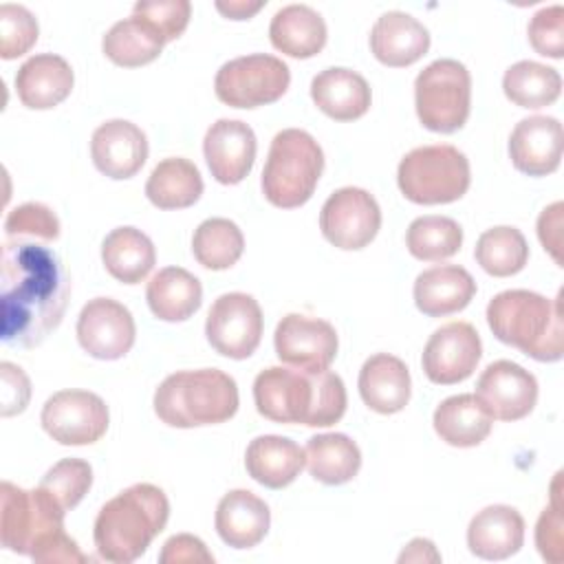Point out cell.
Masks as SVG:
<instances>
[{"label": "cell", "instance_id": "obj_1", "mask_svg": "<svg viewBox=\"0 0 564 564\" xmlns=\"http://www.w3.org/2000/svg\"><path fill=\"white\" fill-rule=\"evenodd\" d=\"M70 280L57 253L29 240L2 245L0 311L2 341L31 348L62 322Z\"/></svg>", "mask_w": 564, "mask_h": 564}, {"label": "cell", "instance_id": "obj_2", "mask_svg": "<svg viewBox=\"0 0 564 564\" xmlns=\"http://www.w3.org/2000/svg\"><path fill=\"white\" fill-rule=\"evenodd\" d=\"M66 509L40 485L22 489L9 480L0 485V542L4 549L35 562L82 564L86 555L64 533Z\"/></svg>", "mask_w": 564, "mask_h": 564}, {"label": "cell", "instance_id": "obj_3", "mask_svg": "<svg viewBox=\"0 0 564 564\" xmlns=\"http://www.w3.org/2000/svg\"><path fill=\"white\" fill-rule=\"evenodd\" d=\"M253 401L269 421L328 427L346 412V386L328 368L306 372L291 366H271L258 372Z\"/></svg>", "mask_w": 564, "mask_h": 564}, {"label": "cell", "instance_id": "obj_4", "mask_svg": "<svg viewBox=\"0 0 564 564\" xmlns=\"http://www.w3.org/2000/svg\"><path fill=\"white\" fill-rule=\"evenodd\" d=\"M167 518L170 502L156 485L137 482L123 489L97 513L93 538L99 557L112 564L134 562L165 529Z\"/></svg>", "mask_w": 564, "mask_h": 564}, {"label": "cell", "instance_id": "obj_5", "mask_svg": "<svg viewBox=\"0 0 564 564\" xmlns=\"http://www.w3.org/2000/svg\"><path fill=\"white\" fill-rule=\"evenodd\" d=\"M487 324L502 344L535 361H557L564 355L562 293L549 300L527 289L502 291L487 304Z\"/></svg>", "mask_w": 564, "mask_h": 564}, {"label": "cell", "instance_id": "obj_6", "mask_svg": "<svg viewBox=\"0 0 564 564\" xmlns=\"http://www.w3.org/2000/svg\"><path fill=\"white\" fill-rule=\"evenodd\" d=\"M238 410V386L218 368L178 370L154 392L156 416L172 427H198L229 421Z\"/></svg>", "mask_w": 564, "mask_h": 564}, {"label": "cell", "instance_id": "obj_7", "mask_svg": "<svg viewBox=\"0 0 564 564\" xmlns=\"http://www.w3.org/2000/svg\"><path fill=\"white\" fill-rule=\"evenodd\" d=\"M324 152L319 143L300 128H286L271 141L262 170L264 198L282 209L304 205L322 176Z\"/></svg>", "mask_w": 564, "mask_h": 564}, {"label": "cell", "instance_id": "obj_8", "mask_svg": "<svg viewBox=\"0 0 564 564\" xmlns=\"http://www.w3.org/2000/svg\"><path fill=\"white\" fill-rule=\"evenodd\" d=\"M471 172L467 156L447 143L410 150L397 170L401 194L416 205H445L463 198Z\"/></svg>", "mask_w": 564, "mask_h": 564}, {"label": "cell", "instance_id": "obj_9", "mask_svg": "<svg viewBox=\"0 0 564 564\" xmlns=\"http://www.w3.org/2000/svg\"><path fill=\"white\" fill-rule=\"evenodd\" d=\"M414 106L419 121L441 134L465 126L471 108V77L458 59H434L414 79Z\"/></svg>", "mask_w": 564, "mask_h": 564}, {"label": "cell", "instance_id": "obj_10", "mask_svg": "<svg viewBox=\"0 0 564 564\" xmlns=\"http://www.w3.org/2000/svg\"><path fill=\"white\" fill-rule=\"evenodd\" d=\"M291 84L289 66L267 53L225 62L214 79L216 97L231 108H258L278 101Z\"/></svg>", "mask_w": 564, "mask_h": 564}, {"label": "cell", "instance_id": "obj_11", "mask_svg": "<svg viewBox=\"0 0 564 564\" xmlns=\"http://www.w3.org/2000/svg\"><path fill=\"white\" fill-rule=\"evenodd\" d=\"M262 311L249 293H225L207 313L205 335L212 348L229 359H247L262 339Z\"/></svg>", "mask_w": 564, "mask_h": 564}, {"label": "cell", "instance_id": "obj_12", "mask_svg": "<svg viewBox=\"0 0 564 564\" xmlns=\"http://www.w3.org/2000/svg\"><path fill=\"white\" fill-rule=\"evenodd\" d=\"M44 432L59 445H90L110 423L104 399L88 390H59L46 399L40 414Z\"/></svg>", "mask_w": 564, "mask_h": 564}, {"label": "cell", "instance_id": "obj_13", "mask_svg": "<svg viewBox=\"0 0 564 564\" xmlns=\"http://www.w3.org/2000/svg\"><path fill=\"white\" fill-rule=\"evenodd\" d=\"M379 227V203L361 187H341L333 192L319 212L322 236L333 247L344 251H355L370 245Z\"/></svg>", "mask_w": 564, "mask_h": 564}, {"label": "cell", "instance_id": "obj_14", "mask_svg": "<svg viewBox=\"0 0 564 564\" xmlns=\"http://www.w3.org/2000/svg\"><path fill=\"white\" fill-rule=\"evenodd\" d=\"M273 344L282 364L306 372L326 370L339 346L333 324L300 313H289L278 322Z\"/></svg>", "mask_w": 564, "mask_h": 564}, {"label": "cell", "instance_id": "obj_15", "mask_svg": "<svg viewBox=\"0 0 564 564\" xmlns=\"http://www.w3.org/2000/svg\"><path fill=\"white\" fill-rule=\"evenodd\" d=\"M137 326L132 313L112 297H95L77 317V341L95 359L115 361L130 352Z\"/></svg>", "mask_w": 564, "mask_h": 564}, {"label": "cell", "instance_id": "obj_16", "mask_svg": "<svg viewBox=\"0 0 564 564\" xmlns=\"http://www.w3.org/2000/svg\"><path fill=\"white\" fill-rule=\"evenodd\" d=\"M480 355L482 344L478 330L469 322H449L427 339L421 366L432 383L452 386L471 377Z\"/></svg>", "mask_w": 564, "mask_h": 564}, {"label": "cell", "instance_id": "obj_17", "mask_svg": "<svg viewBox=\"0 0 564 564\" xmlns=\"http://www.w3.org/2000/svg\"><path fill=\"white\" fill-rule=\"evenodd\" d=\"M476 399L491 419L518 421L535 408L538 381L520 364L498 359L478 377Z\"/></svg>", "mask_w": 564, "mask_h": 564}, {"label": "cell", "instance_id": "obj_18", "mask_svg": "<svg viewBox=\"0 0 564 564\" xmlns=\"http://www.w3.org/2000/svg\"><path fill=\"white\" fill-rule=\"evenodd\" d=\"M256 134L238 119H218L203 139V152L212 176L223 185L240 183L256 161Z\"/></svg>", "mask_w": 564, "mask_h": 564}, {"label": "cell", "instance_id": "obj_19", "mask_svg": "<svg viewBox=\"0 0 564 564\" xmlns=\"http://www.w3.org/2000/svg\"><path fill=\"white\" fill-rule=\"evenodd\" d=\"M509 159L527 176L555 172L562 161V123L546 115L518 121L509 137Z\"/></svg>", "mask_w": 564, "mask_h": 564}, {"label": "cell", "instance_id": "obj_20", "mask_svg": "<svg viewBox=\"0 0 564 564\" xmlns=\"http://www.w3.org/2000/svg\"><path fill=\"white\" fill-rule=\"evenodd\" d=\"M90 156L101 174L123 181L143 167L148 159V139L132 121L110 119L93 132Z\"/></svg>", "mask_w": 564, "mask_h": 564}, {"label": "cell", "instance_id": "obj_21", "mask_svg": "<svg viewBox=\"0 0 564 564\" xmlns=\"http://www.w3.org/2000/svg\"><path fill=\"white\" fill-rule=\"evenodd\" d=\"M430 48V31L410 13L386 11L370 31L372 55L392 68L419 62Z\"/></svg>", "mask_w": 564, "mask_h": 564}, {"label": "cell", "instance_id": "obj_22", "mask_svg": "<svg viewBox=\"0 0 564 564\" xmlns=\"http://www.w3.org/2000/svg\"><path fill=\"white\" fill-rule=\"evenodd\" d=\"M73 68L55 53L29 57L15 73V93L31 110H48L62 104L73 90Z\"/></svg>", "mask_w": 564, "mask_h": 564}, {"label": "cell", "instance_id": "obj_23", "mask_svg": "<svg viewBox=\"0 0 564 564\" xmlns=\"http://www.w3.org/2000/svg\"><path fill=\"white\" fill-rule=\"evenodd\" d=\"M214 524L225 544L234 549H251L264 540L271 524V511L253 491L231 489L220 498Z\"/></svg>", "mask_w": 564, "mask_h": 564}, {"label": "cell", "instance_id": "obj_24", "mask_svg": "<svg viewBox=\"0 0 564 564\" xmlns=\"http://www.w3.org/2000/svg\"><path fill=\"white\" fill-rule=\"evenodd\" d=\"M524 542V520L509 505H489L480 509L467 527V546L482 560H507Z\"/></svg>", "mask_w": 564, "mask_h": 564}, {"label": "cell", "instance_id": "obj_25", "mask_svg": "<svg viewBox=\"0 0 564 564\" xmlns=\"http://www.w3.org/2000/svg\"><path fill=\"white\" fill-rule=\"evenodd\" d=\"M476 295L471 273L458 264L425 269L414 280V304L427 317H445L463 311Z\"/></svg>", "mask_w": 564, "mask_h": 564}, {"label": "cell", "instance_id": "obj_26", "mask_svg": "<svg viewBox=\"0 0 564 564\" xmlns=\"http://www.w3.org/2000/svg\"><path fill=\"white\" fill-rule=\"evenodd\" d=\"M357 386L364 403L379 414L401 412L412 392L408 366L388 352H377L364 361Z\"/></svg>", "mask_w": 564, "mask_h": 564}, {"label": "cell", "instance_id": "obj_27", "mask_svg": "<svg viewBox=\"0 0 564 564\" xmlns=\"http://www.w3.org/2000/svg\"><path fill=\"white\" fill-rule=\"evenodd\" d=\"M311 97L315 106L335 121H352L370 108L368 82L350 68L330 66L317 73L311 82Z\"/></svg>", "mask_w": 564, "mask_h": 564}, {"label": "cell", "instance_id": "obj_28", "mask_svg": "<svg viewBox=\"0 0 564 564\" xmlns=\"http://www.w3.org/2000/svg\"><path fill=\"white\" fill-rule=\"evenodd\" d=\"M304 465V449L295 441L278 434L256 436L245 454V467L249 476L269 489H282L291 485Z\"/></svg>", "mask_w": 564, "mask_h": 564}, {"label": "cell", "instance_id": "obj_29", "mask_svg": "<svg viewBox=\"0 0 564 564\" xmlns=\"http://www.w3.org/2000/svg\"><path fill=\"white\" fill-rule=\"evenodd\" d=\"M326 22L308 4H286L271 18V44L295 59L317 55L326 44Z\"/></svg>", "mask_w": 564, "mask_h": 564}, {"label": "cell", "instance_id": "obj_30", "mask_svg": "<svg viewBox=\"0 0 564 564\" xmlns=\"http://www.w3.org/2000/svg\"><path fill=\"white\" fill-rule=\"evenodd\" d=\"M145 300L154 317L163 322H185L200 308L203 286L187 269L165 267L148 282Z\"/></svg>", "mask_w": 564, "mask_h": 564}, {"label": "cell", "instance_id": "obj_31", "mask_svg": "<svg viewBox=\"0 0 564 564\" xmlns=\"http://www.w3.org/2000/svg\"><path fill=\"white\" fill-rule=\"evenodd\" d=\"M432 423L447 445L476 447L489 436L494 419L480 405L476 394H454L438 403Z\"/></svg>", "mask_w": 564, "mask_h": 564}, {"label": "cell", "instance_id": "obj_32", "mask_svg": "<svg viewBox=\"0 0 564 564\" xmlns=\"http://www.w3.org/2000/svg\"><path fill=\"white\" fill-rule=\"evenodd\" d=\"M101 260L106 271L123 282H141L156 262L152 240L137 227H117L101 242Z\"/></svg>", "mask_w": 564, "mask_h": 564}, {"label": "cell", "instance_id": "obj_33", "mask_svg": "<svg viewBox=\"0 0 564 564\" xmlns=\"http://www.w3.org/2000/svg\"><path fill=\"white\" fill-rule=\"evenodd\" d=\"M163 44L165 42H163L161 33L148 20H143L134 13L130 18L115 22L101 40L104 55L112 64L126 66V68H134V66L154 62L161 55Z\"/></svg>", "mask_w": 564, "mask_h": 564}, {"label": "cell", "instance_id": "obj_34", "mask_svg": "<svg viewBox=\"0 0 564 564\" xmlns=\"http://www.w3.org/2000/svg\"><path fill=\"white\" fill-rule=\"evenodd\" d=\"M304 456L308 474L324 485H344L352 480L361 467L357 443L339 432L311 436Z\"/></svg>", "mask_w": 564, "mask_h": 564}, {"label": "cell", "instance_id": "obj_35", "mask_svg": "<svg viewBox=\"0 0 564 564\" xmlns=\"http://www.w3.org/2000/svg\"><path fill=\"white\" fill-rule=\"evenodd\" d=\"M200 172L192 161L183 156H170L156 163L145 183V196L159 209L189 207L200 198Z\"/></svg>", "mask_w": 564, "mask_h": 564}, {"label": "cell", "instance_id": "obj_36", "mask_svg": "<svg viewBox=\"0 0 564 564\" xmlns=\"http://www.w3.org/2000/svg\"><path fill=\"white\" fill-rule=\"evenodd\" d=\"M502 90L520 108H544L560 97L562 77L546 64L522 59L505 70Z\"/></svg>", "mask_w": 564, "mask_h": 564}, {"label": "cell", "instance_id": "obj_37", "mask_svg": "<svg viewBox=\"0 0 564 564\" xmlns=\"http://www.w3.org/2000/svg\"><path fill=\"white\" fill-rule=\"evenodd\" d=\"M192 251L198 264L212 271H225L238 262L245 251V236L229 218L203 220L192 238Z\"/></svg>", "mask_w": 564, "mask_h": 564}, {"label": "cell", "instance_id": "obj_38", "mask_svg": "<svg viewBox=\"0 0 564 564\" xmlns=\"http://www.w3.org/2000/svg\"><path fill=\"white\" fill-rule=\"evenodd\" d=\"M474 256L489 275L509 278L524 269L529 260V245L520 229L500 225L480 234Z\"/></svg>", "mask_w": 564, "mask_h": 564}, {"label": "cell", "instance_id": "obj_39", "mask_svg": "<svg viewBox=\"0 0 564 564\" xmlns=\"http://www.w3.org/2000/svg\"><path fill=\"white\" fill-rule=\"evenodd\" d=\"M405 245L416 260L438 262L458 253L463 245V229L447 216H419L408 227Z\"/></svg>", "mask_w": 564, "mask_h": 564}, {"label": "cell", "instance_id": "obj_40", "mask_svg": "<svg viewBox=\"0 0 564 564\" xmlns=\"http://www.w3.org/2000/svg\"><path fill=\"white\" fill-rule=\"evenodd\" d=\"M90 485L93 467L82 458H62L40 480V487L46 489L66 511L82 502Z\"/></svg>", "mask_w": 564, "mask_h": 564}, {"label": "cell", "instance_id": "obj_41", "mask_svg": "<svg viewBox=\"0 0 564 564\" xmlns=\"http://www.w3.org/2000/svg\"><path fill=\"white\" fill-rule=\"evenodd\" d=\"M37 20L22 4H0V57L15 59L37 42Z\"/></svg>", "mask_w": 564, "mask_h": 564}, {"label": "cell", "instance_id": "obj_42", "mask_svg": "<svg viewBox=\"0 0 564 564\" xmlns=\"http://www.w3.org/2000/svg\"><path fill=\"white\" fill-rule=\"evenodd\" d=\"M132 13L148 20L163 42H172L187 29L192 4L189 0H141L132 7Z\"/></svg>", "mask_w": 564, "mask_h": 564}, {"label": "cell", "instance_id": "obj_43", "mask_svg": "<svg viewBox=\"0 0 564 564\" xmlns=\"http://www.w3.org/2000/svg\"><path fill=\"white\" fill-rule=\"evenodd\" d=\"M564 522H562V500H560V474H555L551 487V505L540 513L535 524V546L540 555L551 562L560 564L564 560Z\"/></svg>", "mask_w": 564, "mask_h": 564}, {"label": "cell", "instance_id": "obj_44", "mask_svg": "<svg viewBox=\"0 0 564 564\" xmlns=\"http://www.w3.org/2000/svg\"><path fill=\"white\" fill-rule=\"evenodd\" d=\"M529 42L535 53L553 59L564 55V7L553 4L540 9L529 22Z\"/></svg>", "mask_w": 564, "mask_h": 564}, {"label": "cell", "instance_id": "obj_45", "mask_svg": "<svg viewBox=\"0 0 564 564\" xmlns=\"http://www.w3.org/2000/svg\"><path fill=\"white\" fill-rule=\"evenodd\" d=\"M9 236H37L42 240H55L59 236V220L51 207L42 203H24L9 212L4 220Z\"/></svg>", "mask_w": 564, "mask_h": 564}, {"label": "cell", "instance_id": "obj_46", "mask_svg": "<svg viewBox=\"0 0 564 564\" xmlns=\"http://www.w3.org/2000/svg\"><path fill=\"white\" fill-rule=\"evenodd\" d=\"M2 375V416L20 414L31 397V383L24 370L11 361L0 364Z\"/></svg>", "mask_w": 564, "mask_h": 564}, {"label": "cell", "instance_id": "obj_47", "mask_svg": "<svg viewBox=\"0 0 564 564\" xmlns=\"http://www.w3.org/2000/svg\"><path fill=\"white\" fill-rule=\"evenodd\" d=\"M159 562L161 564H196V562L214 564V555L207 551L200 538L189 533H178L163 544L159 553Z\"/></svg>", "mask_w": 564, "mask_h": 564}, {"label": "cell", "instance_id": "obj_48", "mask_svg": "<svg viewBox=\"0 0 564 564\" xmlns=\"http://www.w3.org/2000/svg\"><path fill=\"white\" fill-rule=\"evenodd\" d=\"M562 209L564 205L557 200L549 205L538 218V238L560 267H562Z\"/></svg>", "mask_w": 564, "mask_h": 564}, {"label": "cell", "instance_id": "obj_49", "mask_svg": "<svg viewBox=\"0 0 564 564\" xmlns=\"http://www.w3.org/2000/svg\"><path fill=\"white\" fill-rule=\"evenodd\" d=\"M399 562H441V555L432 540L414 538L399 555Z\"/></svg>", "mask_w": 564, "mask_h": 564}, {"label": "cell", "instance_id": "obj_50", "mask_svg": "<svg viewBox=\"0 0 564 564\" xmlns=\"http://www.w3.org/2000/svg\"><path fill=\"white\" fill-rule=\"evenodd\" d=\"M264 7L262 0L258 2H249V0H229V2H223L218 0L216 2V9L229 18V20H249L251 15H256L260 9Z\"/></svg>", "mask_w": 564, "mask_h": 564}]
</instances>
